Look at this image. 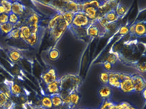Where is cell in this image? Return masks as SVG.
Instances as JSON below:
<instances>
[{
	"mask_svg": "<svg viewBox=\"0 0 146 109\" xmlns=\"http://www.w3.org/2000/svg\"><path fill=\"white\" fill-rule=\"evenodd\" d=\"M145 43L138 40L119 42L111 48L110 52L116 54L119 61L135 69L137 65L145 61Z\"/></svg>",
	"mask_w": 146,
	"mask_h": 109,
	"instance_id": "obj_1",
	"label": "cell"
},
{
	"mask_svg": "<svg viewBox=\"0 0 146 109\" xmlns=\"http://www.w3.org/2000/svg\"><path fill=\"white\" fill-rule=\"evenodd\" d=\"M46 27L49 32L51 40L54 44H57L67 29L63 13L59 10H55L54 13L48 18Z\"/></svg>",
	"mask_w": 146,
	"mask_h": 109,
	"instance_id": "obj_2",
	"label": "cell"
},
{
	"mask_svg": "<svg viewBox=\"0 0 146 109\" xmlns=\"http://www.w3.org/2000/svg\"><path fill=\"white\" fill-rule=\"evenodd\" d=\"M59 79L60 81L61 90L70 93L78 91L83 83L82 77L78 74L74 73L65 74Z\"/></svg>",
	"mask_w": 146,
	"mask_h": 109,
	"instance_id": "obj_3",
	"label": "cell"
},
{
	"mask_svg": "<svg viewBox=\"0 0 146 109\" xmlns=\"http://www.w3.org/2000/svg\"><path fill=\"white\" fill-rule=\"evenodd\" d=\"M48 5L62 12L75 13L82 12L81 1H51L47 3Z\"/></svg>",
	"mask_w": 146,
	"mask_h": 109,
	"instance_id": "obj_4",
	"label": "cell"
},
{
	"mask_svg": "<svg viewBox=\"0 0 146 109\" xmlns=\"http://www.w3.org/2000/svg\"><path fill=\"white\" fill-rule=\"evenodd\" d=\"M82 12L91 20L97 18L101 1H81Z\"/></svg>",
	"mask_w": 146,
	"mask_h": 109,
	"instance_id": "obj_5",
	"label": "cell"
},
{
	"mask_svg": "<svg viewBox=\"0 0 146 109\" xmlns=\"http://www.w3.org/2000/svg\"><path fill=\"white\" fill-rule=\"evenodd\" d=\"M146 22L145 20L136 21L129 27V34L131 37L139 38L146 37Z\"/></svg>",
	"mask_w": 146,
	"mask_h": 109,
	"instance_id": "obj_6",
	"label": "cell"
},
{
	"mask_svg": "<svg viewBox=\"0 0 146 109\" xmlns=\"http://www.w3.org/2000/svg\"><path fill=\"white\" fill-rule=\"evenodd\" d=\"M83 12H78L74 13V18L72 25L76 28L87 29L89 26L93 22Z\"/></svg>",
	"mask_w": 146,
	"mask_h": 109,
	"instance_id": "obj_7",
	"label": "cell"
},
{
	"mask_svg": "<svg viewBox=\"0 0 146 109\" xmlns=\"http://www.w3.org/2000/svg\"><path fill=\"white\" fill-rule=\"evenodd\" d=\"M46 29V26H41L37 30L32 32L30 36L25 42L32 47H36L42 41Z\"/></svg>",
	"mask_w": 146,
	"mask_h": 109,
	"instance_id": "obj_8",
	"label": "cell"
},
{
	"mask_svg": "<svg viewBox=\"0 0 146 109\" xmlns=\"http://www.w3.org/2000/svg\"><path fill=\"white\" fill-rule=\"evenodd\" d=\"M108 72V85L112 88H115L119 89L121 81L127 76L128 73L114 71H111Z\"/></svg>",
	"mask_w": 146,
	"mask_h": 109,
	"instance_id": "obj_9",
	"label": "cell"
},
{
	"mask_svg": "<svg viewBox=\"0 0 146 109\" xmlns=\"http://www.w3.org/2000/svg\"><path fill=\"white\" fill-rule=\"evenodd\" d=\"M117 1H101V3L98 8L97 18L103 17L106 14L112 9H115Z\"/></svg>",
	"mask_w": 146,
	"mask_h": 109,
	"instance_id": "obj_10",
	"label": "cell"
},
{
	"mask_svg": "<svg viewBox=\"0 0 146 109\" xmlns=\"http://www.w3.org/2000/svg\"><path fill=\"white\" fill-rule=\"evenodd\" d=\"M42 22L40 16L37 14L33 13L27 17L24 24L29 26L31 29V31L34 32L40 28L42 25Z\"/></svg>",
	"mask_w": 146,
	"mask_h": 109,
	"instance_id": "obj_11",
	"label": "cell"
},
{
	"mask_svg": "<svg viewBox=\"0 0 146 109\" xmlns=\"http://www.w3.org/2000/svg\"><path fill=\"white\" fill-rule=\"evenodd\" d=\"M119 89L125 94L135 93L134 83L131 77V73H128L127 76L121 81Z\"/></svg>",
	"mask_w": 146,
	"mask_h": 109,
	"instance_id": "obj_12",
	"label": "cell"
},
{
	"mask_svg": "<svg viewBox=\"0 0 146 109\" xmlns=\"http://www.w3.org/2000/svg\"><path fill=\"white\" fill-rule=\"evenodd\" d=\"M58 78V72L53 66L48 68L42 75V79L46 85L55 81Z\"/></svg>",
	"mask_w": 146,
	"mask_h": 109,
	"instance_id": "obj_13",
	"label": "cell"
},
{
	"mask_svg": "<svg viewBox=\"0 0 146 109\" xmlns=\"http://www.w3.org/2000/svg\"><path fill=\"white\" fill-rule=\"evenodd\" d=\"M131 77L134 83L135 93H141L146 88V80L143 76L137 73H131Z\"/></svg>",
	"mask_w": 146,
	"mask_h": 109,
	"instance_id": "obj_14",
	"label": "cell"
},
{
	"mask_svg": "<svg viewBox=\"0 0 146 109\" xmlns=\"http://www.w3.org/2000/svg\"><path fill=\"white\" fill-rule=\"evenodd\" d=\"M82 95L78 91L72 92L70 95L62 100L63 104H66L70 106L73 108L77 106L81 100Z\"/></svg>",
	"mask_w": 146,
	"mask_h": 109,
	"instance_id": "obj_15",
	"label": "cell"
},
{
	"mask_svg": "<svg viewBox=\"0 0 146 109\" xmlns=\"http://www.w3.org/2000/svg\"><path fill=\"white\" fill-rule=\"evenodd\" d=\"M87 35L88 41L90 42L93 41L97 37H100V28L94 20L87 28Z\"/></svg>",
	"mask_w": 146,
	"mask_h": 109,
	"instance_id": "obj_16",
	"label": "cell"
},
{
	"mask_svg": "<svg viewBox=\"0 0 146 109\" xmlns=\"http://www.w3.org/2000/svg\"><path fill=\"white\" fill-rule=\"evenodd\" d=\"M113 88L108 85H102L98 90V95L102 100L111 99L113 95Z\"/></svg>",
	"mask_w": 146,
	"mask_h": 109,
	"instance_id": "obj_17",
	"label": "cell"
},
{
	"mask_svg": "<svg viewBox=\"0 0 146 109\" xmlns=\"http://www.w3.org/2000/svg\"><path fill=\"white\" fill-rule=\"evenodd\" d=\"M25 10V6L21 1H13L11 12L21 17L24 13Z\"/></svg>",
	"mask_w": 146,
	"mask_h": 109,
	"instance_id": "obj_18",
	"label": "cell"
},
{
	"mask_svg": "<svg viewBox=\"0 0 146 109\" xmlns=\"http://www.w3.org/2000/svg\"><path fill=\"white\" fill-rule=\"evenodd\" d=\"M6 83L8 86V89L11 95L14 97H17L22 94V89L20 85L11 81H7Z\"/></svg>",
	"mask_w": 146,
	"mask_h": 109,
	"instance_id": "obj_19",
	"label": "cell"
},
{
	"mask_svg": "<svg viewBox=\"0 0 146 109\" xmlns=\"http://www.w3.org/2000/svg\"><path fill=\"white\" fill-rule=\"evenodd\" d=\"M46 88L48 95L59 93L61 91V89L60 81L59 78L55 81L46 85Z\"/></svg>",
	"mask_w": 146,
	"mask_h": 109,
	"instance_id": "obj_20",
	"label": "cell"
},
{
	"mask_svg": "<svg viewBox=\"0 0 146 109\" xmlns=\"http://www.w3.org/2000/svg\"><path fill=\"white\" fill-rule=\"evenodd\" d=\"M7 56L12 62L16 63L19 61L22 58V52L17 48H11L7 52Z\"/></svg>",
	"mask_w": 146,
	"mask_h": 109,
	"instance_id": "obj_21",
	"label": "cell"
},
{
	"mask_svg": "<svg viewBox=\"0 0 146 109\" xmlns=\"http://www.w3.org/2000/svg\"><path fill=\"white\" fill-rule=\"evenodd\" d=\"M31 29L29 26L25 24L22 25L20 26V39L25 42L29 39L31 35Z\"/></svg>",
	"mask_w": 146,
	"mask_h": 109,
	"instance_id": "obj_22",
	"label": "cell"
},
{
	"mask_svg": "<svg viewBox=\"0 0 146 109\" xmlns=\"http://www.w3.org/2000/svg\"><path fill=\"white\" fill-rule=\"evenodd\" d=\"M98 109H119L118 103L114 102L111 99L102 100Z\"/></svg>",
	"mask_w": 146,
	"mask_h": 109,
	"instance_id": "obj_23",
	"label": "cell"
},
{
	"mask_svg": "<svg viewBox=\"0 0 146 109\" xmlns=\"http://www.w3.org/2000/svg\"><path fill=\"white\" fill-rule=\"evenodd\" d=\"M50 96L53 106V109H60L63 105V101L59 93L50 95Z\"/></svg>",
	"mask_w": 146,
	"mask_h": 109,
	"instance_id": "obj_24",
	"label": "cell"
},
{
	"mask_svg": "<svg viewBox=\"0 0 146 109\" xmlns=\"http://www.w3.org/2000/svg\"><path fill=\"white\" fill-rule=\"evenodd\" d=\"M103 17L106 21L109 23L118 21L121 19L119 18L116 14L115 9H112L111 11H109Z\"/></svg>",
	"mask_w": 146,
	"mask_h": 109,
	"instance_id": "obj_25",
	"label": "cell"
},
{
	"mask_svg": "<svg viewBox=\"0 0 146 109\" xmlns=\"http://www.w3.org/2000/svg\"><path fill=\"white\" fill-rule=\"evenodd\" d=\"M127 11V7L119 1H118L115 9V12L118 17L122 18L125 15Z\"/></svg>",
	"mask_w": 146,
	"mask_h": 109,
	"instance_id": "obj_26",
	"label": "cell"
},
{
	"mask_svg": "<svg viewBox=\"0 0 146 109\" xmlns=\"http://www.w3.org/2000/svg\"><path fill=\"white\" fill-rule=\"evenodd\" d=\"M41 106L47 109H53L52 103L50 98V95L47 94L42 97L41 100Z\"/></svg>",
	"mask_w": 146,
	"mask_h": 109,
	"instance_id": "obj_27",
	"label": "cell"
},
{
	"mask_svg": "<svg viewBox=\"0 0 146 109\" xmlns=\"http://www.w3.org/2000/svg\"><path fill=\"white\" fill-rule=\"evenodd\" d=\"M16 26L13 25L12 24L9 22L5 23L0 25V33L5 35H7L11 31L15 28Z\"/></svg>",
	"mask_w": 146,
	"mask_h": 109,
	"instance_id": "obj_28",
	"label": "cell"
},
{
	"mask_svg": "<svg viewBox=\"0 0 146 109\" xmlns=\"http://www.w3.org/2000/svg\"><path fill=\"white\" fill-rule=\"evenodd\" d=\"M99 79L102 85H108L109 72L105 70L101 72L99 74Z\"/></svg>",
	"mask_w": 146,
	"mask_h": 109,
	"instance_id": "obj_29",
	"label": "cell"
},
{
	"mask_svg": "<svg viewBox=\"0 0 146 109\" xmlns=\"http://www.w3.org/2000/svg\"><path fill=\"white\" fill-rule=\"evenodd\" d=\"M105 60L110 63L113 67L115 66L119 62L118 59L116 54L111 52H109V53L107 55Z\"/></svg>",
	"mask_w": 146,
	"mask_h": 109,
	"instance_id": "obj_30",
	"label": "cell"
},
{
	"mask_svg": "<svg viewBox=\"0 0 146 109\" xmlns=\"http://www.w3.org/2000/svg\"><path fill=\"white\" fill-rule=\"evenodd\" d=\"M9 21L8 22L17 27V25L20 22V17L15 14L11 12L8 14Z\"/></svg>",
	"mask_w": 146,
	"mask_h": 109,
	"instance_id": "obj_31",
	"label": "cell"
},
{
	"mask_svg": "<svg viewBox=\"0 0 146 109\" xmlns=\"http://www.w3.org/2000/svg\"><path fill=\"white\" fill-rule=\"evenodd\" d=\"M13 1L3 0L0 1L1 4L3 6L5 11V13L9 14L11 12Z\"/></svg>",
	"mask_w": 146,
	"mask_h": 109,
	"instance_id": "obj_32",
	"label": "cell"
},
{
	"mask_svg": "<svg viewBox=\"0 0 146 109\" xmlns=\"http://www.w3.org/2000/svg\"><path fill=\"white\" fill-rule=\"evenodd\" d=\"M20 33V26L15 27L13 28L11 32L7 35V36L11 39H17L20 38L19 37Z\"/></svg>",
	"mask_w": 146,
	"mask_h": 109,
	"instance_id": "obj_33",
	"label": "cell"
},
{
	"mask_svg": "<svg viewBox=\"0 0 146 109\" xmlns=\"http://www.w3.org/2000/svg\"><path fill=\"white\" fill-rule=\"evenodd\" d=\"M60 52L58 49L53 48L48 53V57L52 60L58 59L60 56Z\"/></svg>",
	"mask_w": 146,
	"mask_h": 109,
	"instance_id": "obj_34",
	"label": "cell"
},
{
	"mask_svg": "<svg viewBox=\"0 0 146 109\" xmlns=\"http://www.w3.org/2000/svg\"><path fill=\"white\" fill-rule=\"evenodd\" d=\"M62 13L67 27L72 24L74 18V13L70 12Z\"/></svg>",
	"mask_w": 146,
	"mask_h": 109,
	"instance_id": "obj_35",
	"label": "cell"
},
{
	"mask_svg": "<svg viewBox=\"0 0 146 109\" xmlns=\"http://www.w3.org/2000/svg\"><path fill=\"white\" fill-rule=\"evenodd\" d=\"M129 26L127 24H124L118 28V33L121 35H125L129 32Z\"/></svg>",
	"mask_w": 146,
	"mask_h": 109,
	"instance_id": "obj_36",
	"label": "cell"
},
{
	"mask_svg": "<svg viewBox=\"0 0 146 109\" xmlns=\"http://www.w3.org/2000/svg\"><path fill=\"white\" fill-rule=\"evenodd\" d=\"M102 66L104 68V70L108 72H110L112 70L113 68V66L106 60H103L102 62Z\"/></svg>",
	"mask_w": 146,
	"mask_h": 109,
	"instance_id": "obj_37",
	"label": "cell"
},
{
	"mask_svg": "<svg viewBox=\"0 0 146 109\" xmlns=\"http://www.w3.org/2000/svg\"><path fill=\"white\" fill-rule=\"evenodd\" d=\"M15 97L17 98L16 100H17V103L21 104H25V103L27 102V100H28L27 97H26V96L25 95L21 94L19 95V96H17V97Z\"/></svg>",
	"mask_w": 146,
	"mask_h": 109,
	"instance_id": "obj_38",
	"label": "cell"
},
{
	"mask_svg": "<svg viewBox=\"0 0 146 109\" xmlns=\"http://www.w3.org/2000/svg\"><path fill=\"white\" fill-rule=\"evenodd\" d=\"M9 21L8 14L6 13H3L0 14V24H3L7 23Z\"/></svg>",
	"mask_w": 146,
	"mask_h": 109,
	"instance_id": "obj_39",
	"label": "cell"
},
{
	"mask_svg": "<svg viewBox=\"0 0 146 109\" xmlns=\"http://www.w3.org/2000/svg\"><path fill=\"white\" fill-rule=\"evenodd\" d=\"M131 104L127 102H121L118 103V106L119 109H130Z\"/></svg>",
	"mask_w": 146,
	"mask_h": 109,
	"instance_id": "obj_40",
	"label": "cell"
},
{
	"mask_svg": "<svg viewBox=\"0 0 146 109\" xmlns=\"http://www.w3.org/2000/svg\"><path fill=\"white\" fill-rule=\"evenodd\" d=\"M146 88L143 89L141 93V94L142 97L145 100H146Z\"/></svg>",
	"mask_w": 146,
	"mask_h": 109,
	"instance_id": "obj_41",
	"label": "cell"
},
{
	"mask_svg": "<svg viewBox=\"0 0 146 109\" xmlns=\"http://www.w3.org/2000/svg\"><path fill=\"white\" fill-rule=\"evenodd\" d=\"M31 109H47L46 108H44V107H42L41 106H36V107H32Z\"/></svg>",
	"mask_w": 146,
	"mask_h": 109,
	"instance_id": "obj_42",
	"label": "cell"
},
{
	"mask_svg": "<svg viewBox=\"0 0 146 109\" xmlns=\"http://www.w3.org/2000/svg\"><path fill=\"white\" fill-rule=\"evenodd\" d=\"M130 109H139L137 107H136V106H134L131 105V106L130 108Z\"/></svg>",
	"mask_w": 146,
	"mask_h": 109,
	"instance_id": "obj_43",
	"label": "cell"
},
{
	"mask_svg": "<svg viewBox=\"0 0 146 109\" xmlns=\"http://www.w3.org/2000/svg\"><path fill=\"white\" fill-rule=\"evenodd\" d=\"M76 109H88V108L86 107H83V106H81V107H78Z\"/></svg>",
	"mask_w": 146,
	"mask_h": 109,
	"instance_id": "obj_44",
	"label": "cell"
},
{
	"mask_svg": "<svg viewBox=\"0 0 146 109\" xmlns=\"http://www.w3.org/2000/svg\"><path fill=\"white\" fill-rule=\"evenodd\" d=\"M0 109H6V108H4V107H2V106H0Z\"/></svg>",
	"mask_w": 146,
	"mask_h": 109,
	"instance_id": "obj_45",
	"label": "cell"
},
{
	"mask_svg": "<svg viewBox=\"0 0 146 109\" xmlns=\"http://www.w3.org/2000/svg\"><path fill=\"white\" fill-rule=\"evenodd\" d=\"M88 109H95V108H88Z\"/></svg>",
	"mask_w": 146,
	"mask_h": 109,
	"instance_id": "obj_46",
	"label": "cell"
},
{
	"mask_svg": "<svg viewBox=\"0 0 146 109\" xmlns=\"http://www.w3.org/2000/svg\"><path fill=\"white\" fill-rule=\"evenodd\" d=\"M1 45H0V50L1 49Z\"/></svg>",
	"mask_w": 146,
	"mask_h": 109,
	"instance_id": "obj_47",
	"label": "cell"
},
{
	"mask_svg": "<svg viewBox=\"0 0 146 109\" xmlns=\"http://www.w3.org/2000/svg\"><path fill=\"white\" fill-rule=\"evenodd\" d=\"M1 89H0V91H1Z\"/></svg>",
	"mask_w": 146,
	"mask_h": 109,
	"instance_id": "obj_48",
	"label": "cell"
}]
</instances>
